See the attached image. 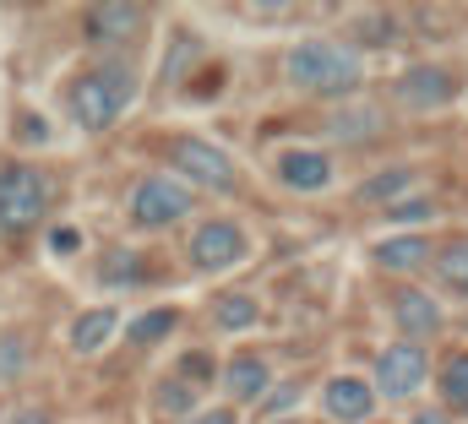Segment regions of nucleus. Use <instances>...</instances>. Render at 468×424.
Instances as JSON below:
<instances>
[{"label": "nucleus", "mask_w": 468, "mask_h": 424, "mask_svg": "<svg viewBox=\"0 0 468 424\" xmlns=\"http://www.w3.org/2000/svg\"><path fill=\"white\" fill-rule=\"evenodd\" d=\"M289 82L300 93H316V99H349L354 88L365 82V60L354 55L349 44H333V38H305L289 49L283 60Z\"/></svg>", "instance_id": "1"}, {"label": "nucleus", "mask_w": 468, "mask_h": 424, "mask_svg": "<svg viewBox=\"0 0 468 424\" xmlns=\"http://www.w3.org/2000/svg\"><path fill=\"white\" fill-rule=\"evenodd\" d=\"M136 99V71L125 60H104L71 82V120L82 131H110Z\"/></svg>", "instance_id": "2"}, {"label": "nucleus", "mask_w": 468, "mask_h": 424, "mask_svg": "<svg viewBox=\"0 0 468 424\" xmlns=\"http://www.w3.org/2000/svg\"><path fill=\"white\" fill-rule=\"evenodd\" d=\"M49 202H55V186H49L44 169H33V164H5L0 169V228L5 234L33 228L49 212Z\"/></svg>", "instance_id": "3"}, {"label": "nucleus", "mask_w": 468, "mask_h": 424, "mask_svg": "<svg viewBox=\"0 0 468 424\" xmlns=\"http://www.w3.org/2000/svg\"><path fill=\"white\" fill-rule=\"evenodd\" d=\"M431 381V359H425V343H392V348H381V359H376V387L370 392H381V398H414L420 387Z\"/></svg>", "instance_id": "4"}, {"label": "nucleus", "mask_w": 468, "mask_h": 424, "mask_svg": "<svg viewBox=\"0 0 468 424\" xmlns=\"http://www.w3.org/2000/svg\"><path fill=\"white\" fill-rule=\"evenodd\" d=\"M191 212V191L180 180H164V175H147L136 191H131V223L136 228H169Z\"/></svg>", "instance_id": "5"}, {"label": "nucleus", "mask_w": 468, "mask_h": 424, "mask_svg": "<svg viewBox=\"0 0 468 424\" xmlns=\"http://www.w3.org/2000/svg\"><path fill=\"white\" fill-rule=\"evenodd\" d=\"M175 169L191 175V186H207V191H234V158L224 147L202 142V136H186L175 142Z\"/></svg>", "instance_id": "6"}, {"label": "nucleus", "mask_w": 468, "mask_h": 424, "mask_svg": "<svg viewBox=\"0 0 468 424\" xmlns=\"http://www.w3.org/2000/svg\"><path fill=\"white\" fill-rule=\"evenodd\" d=\"M463 93V82L447 71V66H409L398 82H392V99L403 109H441Z\"/></svg>", "instance_id": "7"}, {"label": "nucleus", "mask_w": 468, "mask_h": 424, "mask_svg": "<svg viewBox=\"0 0 468 424\" xmlns=\"http://www.w3.org/2000/svg\"><path fill=\"white\" fill-rule=\"evenodd\" d=\"M250 256V245H245V234L224 223V217H213V223H202L197 234H191V267L197 272H224L234 261H245Z\"/></svg>", "instance_id": "8"}, {"label": "nucleus", "mask_w": 468, "mask_h": 424, "mask_svg": "<svg viewBox=\"0 0 468 424\" xmlns=\"http://www.w3.org/2000/svg\"><path fill=\"white\" fill-rule=\"evenodd\" d=\"M278 180L289 191H327L333 186V158L316 153V147H289V153H278Z\"/></svg>", "instance_id": "9"}, {"label": "nucleus", "mask_w": 468, "mask_h": 424, "mask_svg": "<svg viewBox=\"0 0 468 424\" xmlns=\"http://www.w3.org/2000/svg\"><path fill=\"white\" fill-rule=\"evenodd\" d=\"M142 22H147L142 5H93L82 16V33H88V44H125L142 33Z\"/></svg>", "instance_id": "10"}, {"label": "nucleus", "mask_w": 468, "mask_h": 424, "mask_svg": "<svg viewBox=\"0 0 468 424\" xmlns=\"http://www.w3.org/2000/svg\"><path fill=\"white\" fill-rule=\"evenodd\" d=\"M322 408H327L333 419H344V424H359V419H370V408H376V392H370L359 376H338V381H327V392H322Z\"/></svg>", "instance_id": "11"}, {"label": "nucleus", "mask_w": 468, "mask_h": 424, "mask_svg": "<svg viewBox=\"0 0 468 424\" xmlns=\"http://www.w3.org/2000/svg\"><path fill=\"white\" fill-rule=\"evenodd\" d=\"M224 387H229L234 403H261L267 387H272V370H267V359H256V354H234L229 370H224Z\"/></svg>", "instance_id": "12"}, {"label": "nucleus", "mask_w": 468, "mask_h": 424, "mask_svg": "<svg viewBox=\"0 0 468 424\" xmlns=\"http://www.w3.org/2000/svg\"><path fill=\"white\" fill-rule=\"evenodd\" d=\"M392 316H398V326L409 332V343L441 332V305H436L431 294H420V289H403V294L392 300Z\"/></svg>", "instance_id": "13"}, {"label": "nucleus", "mask_w": 468, "mask_h": 424, "mask_svg": "<svg viewBox=\"0 0 468 424\" xmlns=\"http://www.w3.org/2000/svg\"><path fill=\"white\" fill-rule=\"evenodd\" d=\"M431 256H436V245L420 239V234H403V239H381L376 245V267L381 272H420V267H431Z\"/></svg>", "instance_id": "14"}, {"label": "nucleus", "mask_w": 468, "mask_h": 424, "mask_svg": "<svg viewBox=\"0 0 468 424\" xmlns=\"http://www.w3.org/2000/svg\"><path fill=\"white\" fill-rule=\"evenodd\" d=\"M115 326H120V316L110 311V305L82 311V316H77V326H71V348H77V354H99V348L115 337Z\"/></svg>", "instance_id": "15"}, {"label": "nucleus", "mask_w": 468, "mask_h": 424, "mask_svg": "<svg viewBox=\"0 0 468 424\" xmlns=\"http://www.w3.org/2000/svg\"><path fill=\"white\" fill-rule=\"evenodd\" d=\"M327 136L333 142H370V136H381V114L365 104V109H338L333 120H327Z\"/></svg>", "instance_id": "16"}, {"label": "nucleus", "mask_w": 468, "mask_h": 424, "mask_svg": "<svg viewBox=\"0 0 468 424\" xmlns=\"http://www.w3.org/2000/svg\"><path fill=\"white\" fill-rule=\"evenodd\" d=\"M436 387H441V403H447V414H468V348H463V354H452V359L441 365Z\"/></svg>", "instance_id": "17"}, {"label": "nucleus", "mask_w": 468, "mask_h": 424, "mask_svg": "<svg viewBox=\"0 0 468 424\" xmlns=\"http://www.w3.org/2000/svg\"><path fill=\"white\" fill-rule=\"evenodd\" d=\"M256 316H261V311H256L250 294H218V300H213V321H218L224 332H245V326H256Z\"/></svg>", "instance_id": "18"}, {"label": "nucleus", "mask_w": 468, "mask_h": 424, "mask_svg": "<svg viewBox=\"0 0 468 424\" xmlns=\"http://www.w3.org/2000/svg\"><path fill=\"white\" fill-rule=\"evenodd\" d=\"M409 186H414V169H387V175L359 186V202H403Z\"/></svg>", "instance_id": "19"}, {"label": "nucleus", "mask_w": 468, "mask_h": 424, "mask_svg": "<svg viewBox=\"0 0 468 424\" xmlns=\"http://www.w3.org/2000/svg\"><path fill=\"white\" fill-rule=\"evenodd\" d=\"M431 261H436V272H441L452 289H468V239H452V245H441Z\"/></svg>", "instance_id": "20"}, {"label": "nucleus", "mask_w": 468, "mask_h": 424, "mask_svg": "<svg viewBox=\"0 0 468 424\" xmlns=\"http://www.w3.org/2000/svg\"><path fill=\"white\" fill-rule=\"evenodd\" d=\"M175 326H180V316H175V311H147V316H136V321H131V343H142V348H147V343L169 337Z\"/></svg>", "instance_id": "21"}, {"label": "nucleus", "mask_w": 468, "mask_h": 424, "mask_svg": "<svg viewBox=\"0 0 468 424\" xmlns=\"http://www.w3.org/2000/svg\"><path fill=\"white\" fill-rule=\"evenodd\" d=\"M398 27H403V22H398V16H387V11L359 16V38H365V44H392V38H398Z\"/></svg>", "instance_id": "22"}, {"label": "nucleus", "mask_w": 468, "mask_h": 424, "mask_svg": "<svg viewBox=\"0 0 468 424\" xmlns=\"http://www.w3.org/2000/svg\"><path fill=\"white\" fill-rule=\"evenodd\" d=\"M197 49H202V44H197V38H191V33H180V38H175V49H169V60H164V71H158V77H164V82H180V71H186V60H197Z\"/></svg>", "instance_id": "23"}, {"label": "nucleus", "mask_w": 468, "mask_h": 424, "mask_svg": "<svg viewBox=\"0 0 468 424\" xmlns=\"http://www.w3.org/2000/svg\"><path fill=\"white\" fill-rule=\"evenodd\" d=\"M158 403H164L169 414H186V419H191V408H197V387H180V381H164V387H158Z\"/></svg>", "instance_id": "24"}, {"label": "nucleus", "mask_w": 468, "mask_h": 424, "mask_svg": "<svg viewBox=\"0 0 468 424\" xmlns=\"http://www.w3.org/2000/svg\"><path fill=\"white\" fill-rule=\"evenodd\" d=\"M27 365V343L22 337H0V381H16Z\"/></svg>", "instance_id": "25"}, {"label": "nucleus", "mask_w": 468, "mask_h": 424, "mask_svg": "<svg viewBox=\"0 0 468 424\" xmlns=\"http://www.w3.org/2000/svg\"><path fill=\"white\" fill-rule=\"evenodd\" d=\"M431 202H425V196H414V202H409V196H403V202H392V207H387V217H392V223H403V228H409V223H425V217H431Z\"/></svg>", "instance_id": "26"}, {"label": "nucleus", "mask_w": 468, "mask_h": 424, "mask_svg": "<svg viewBox=\"0 0 468 424\" xmlns=\"http://www.w3.org/2000/svg\"><path fill=\"white\" fill-rule=\"evenodd\" d=\"M125 278H136V256L131 250H115V261L104 267V283H125Z\"/></svg>", "instance_id": "27"}, {"label": "nucleus", "mask_w": 468, "mask_h": 424, "mask_svg": "<svg viewBox=\"0 0 468 424\" xmlns=\"http://www.w3.org/2000/svg\"><path fill=\"white\" fill-rule=\"evenodd\" d=\"M77 245H82V234H77V228H55V234H49V250H55V256H71Z\"/></svg>", "instance_id": "28"}, {"label": "nucleus", "mask_w": 468, "mask_h": 424, "mask_svg": "<svg viewBox=\"0 0 468 424\" xmlns=\"http://www.w3.org/2000/svg\"><path fill=\"white\" fill-rule=\"evenodd\" d=\"M180 370H186V376H197L191 387H202V381L213 376V359H207V354H186V365H180Z\"/></svg>", "instance_id": "29"}, {"label": "nucleus", "mask_w": 468, "mask_h": 424, "mask_svg": "<svg viewBox=\"0 0 468 424\" xmlns=\"http://www.w3.org/2000/svg\"><path fill=\"white\" fill-rule=\"evenodd\" d=\"M294 398H300V387H278V392H267V398H261V414H278V408H289Z\"/></svg>", "instance_id": "30"}, {"label": "nucleus", "mask_w": 468, "mask_h": 424, "mask_svg": "<svg viewBox=\"0 0 468 424\" xmlns=\"http://www.w3.org/2000/svg\"><path fill=\"white\" fill-rule=\"evenodd\" d=\"M180 424H234V408H207V414H191Z\"/></svg>", "instance_id": "31"}, {"label": "nucleus", "mask_w": 468, "mask_h": 424, "mask_svg": "<svg viewBox=\"0 0 468 424\" xmlns=\"http://www.w3.org/2000/svg\"><path fill=\"white\" fill-rule=\"evenodd\" d=\"M11 424H49V408H22V414H11Z\"/></svg>", "instance_id": "32"}, {"label": "nucleus", "mask_w": 468, "mask_h": 424, "mask_svg": "<svg viewBox=\"0 0 468 424\" xmlns=\"http://www.w3.org/2000/svg\"><path fill=\"white\" fill-rule=\"evenodd\" d=\"M409 424H447V414H441V408H425V414H414Z\"/></svg>", "instance_id": "33"}, {"label": "nucleus", "mask_w": 468, "mask_h": 424, "mask_svg": "<svg viewBox=\"0 0 468 424\" xmlns=\"http://www.w3.org/2000/svg\"><path fill=\"white\" fill-rule=\"evenodd\" d=\"M463 300H468V289H463Z\"/></svg>", "instance_id": "34"}, {"label": "nucleus", "mask_w": 468, "mask_h": 424, "mask_svg": "<svg viewBox=\"0 0 468 424\" xmlns=\"http://www.w3.org/2000/svg\"><path fill=\"white\" fill-rule=\"evenodd\" d=\"M283 424H289V419H283Z\"/></svg>", "instance_id": "35"}]
</instances>
